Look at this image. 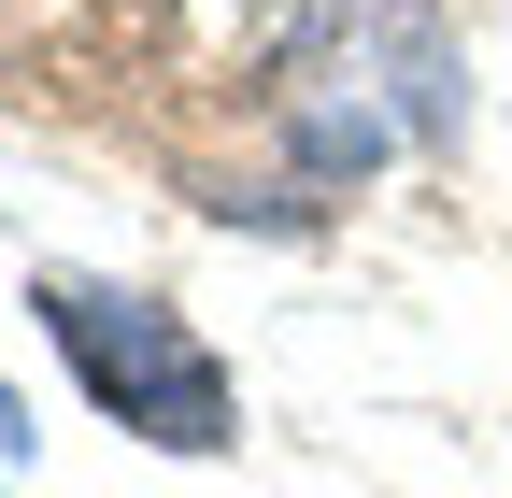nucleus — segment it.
<instances>
[{
	"label": "nucleus",
	"mask_w": 512,
	"mask_h": 498,
	"mask_svg": "<svg viewBox=\"0 0 512 498\" xmlns=\"http://www.w3.org/2000/svg\"><path fill=\"white\" fill-rule=\"evenodd\" d=\"M0 442H29V413H15V399H0Z\"/></svg>",
	"instance_id": "obj_2"
},
{
	"label": "nucleus",
	"mask_w": 512,
	"mask_h": 498,
	"mask_svg": "<svg viewBox=\"0 0 512 498\" xmlns=\"http://www.w3.org/2000/svg\"><path fill=\"white\" fill-rule=\"evenodd\" d=\"M43 328L72 342L86 399L128 413L143 442H171V456H214V442H228V370H214V342L185 328L171 299L100 285V271H43Z\"/></svg>",
	"instance_id": "obj_1"
}]
</instances>
